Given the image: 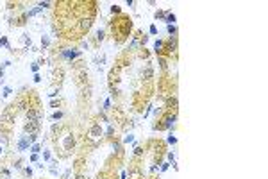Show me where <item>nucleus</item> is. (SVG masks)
<instances>
[{
    "mask_svg": "<svg viewBox=\"0 0 268 179\" xmlns=\"http://www.w3.org/2000/svg\"><path fill=\"white\" fill-rule=\"evenodd\" d=\"M107 29H109V36L113 38V41L116 45H122L127 41V38L132 32V20H131V16L122 13L120 16H115V18L109 20Z\"/></svg>",
    "mask_w": 268,
    "mask_h": 179,
    "instance_id": "nucleus-1",
    "label": "nucleus"
},
{
    "mask_svg": "<svg viewBox=\"0 0 268 179\" xmlns=\"http://www.w3.org/2000/svg\"><path fill=\"white\" fill-rule=\"evenodd\" d=\"M102 134H104V131H102L100 124H93L91 127L88 129V133H86V138H88L89 142H95V140H99V138H102Z\"/></svg>",
    "mask_w": 268,
    "mask_h": 179,
    "instance_id": "nucleus-2",
    "label": "nucleus"
},
{
    "mask_svg": "<svg viewBox=\"0 0 268 179\" xmlns=\"http://www.w3.org/2000/svg\"><path fill=\"white\" fill-rule=\"evenodd\" d=\"M43 117H45V113H43V109L39 108V109H27L25 111V118H27V122H41L43 120Z\"/></svg>",
    "mask_w": 268,
    "mask_h": 179,
    "instance_id": "nucleus-3",
    "label": "nucleus"
},
{
    "mask_svg": "<svg viewBox=\"0 0 268 179\" xmlns=\"http://www.w3.org/2000/svg\"><path fill=\"white\" fill-rule=\"evenodd\" d=\"M39 129H41V122H25V125H23V133L25 134H34V133H39Z\"/></svg>",
    "mask_w": 268,
    "mask_h": 179,
    "instance_id": "nucleus-4",
    "label": "nucleus"
},
{
    "mask_svg": "<svg viewBox=\"0 0 268 179\" xmlns=\"http://www.w3.org/2000/svg\"><path fill=\"white\" fill-rule=\"evenodd\" d=\"M104 38H105V31H102V29H97L95 31V34L89 38V41H91V45L97 48V47H100V43L104 41Z\"/></svg>",
    "mask_w": 268,
    "mask_h": 179,
    "instance_id": "nucleus-5",
    "label": "nucleus"
},
{
    "mask_svg": "<svg viewBox=\"0 0 268 179\" xmlns=\"http://www.w3.org/2000/svg\"><path fill=\"white\" fill-rule=\"evenodd\" d=\"M29 145H30V142H29V136L25 134V136H22L20 140H18V143H16V149H18L20 152H23V151H27V149H29Z\"/></svg>",
    "mask_w": 268,
    "mask_h": 179,
    "instance_id": "nucleus-6",
    "label": "nucleus"
},
{
    "mask_svg": "<svg viewBox=\"0 0 268 179\" xmlns=\"http://www.w3.org/2000/svg\"><path fill=\"white\" fill-rule=\"evenodd\" d=\"M50 174L52 176H57L59 174V163L55 159H50Z\"/></svg>",
    "mask_w": 268,
    "mask_h": 179,
    "instance_id": "nucleus-7",
    "label": "nucleus"
},
{
    "mask_svg": "<svg viewBox=\"0 0 268 179\" xmlns=\"http://www.w3.org/2000/svg\"><path fill=\"white\" fill-rule=\"evenodd\" d=\"M163 43H165V39H156V43H154V52H156V54L161 52V48H163Z\"/></svg>",
    "mask_w": 268,
    "mask_h": 179,
    "instance_id": "nucleus-8",
    "label": "nucleus"
},
{
    "mask_svg": "<svg viewBox=\"0 0 268 179\" xmlns=\"http://www.w3.org/2000/svg\"><path fill=\"white\" fill-rule=\"evenodd\" d=\"M22 41H23V45H25V48H29V47L32 45V39H30L29 34H23V36H22Z\"/></svg>",
    "mask_w": 268,
    "mask_h": 179,
    "instance_id": "nucleus-9",
    "label": "nucleus"
},
{
    "mask_svg": "<svg viewBox=\"0 0 268 179\" xmlns=\"http://www.w3.org/2000/svg\"><path fill=\"white\" fill-rule=\"evenodd\" d=\"M48 47H50V39H48V36H41V48L47 50Z\"/></svg>",
    "mask_w": 268,
    "mask_h": 179,
    "instance_id": "nucleus-10",
    "label": "nucleus"
},
{
    "mask_svg": "<svg viewBox=\"0 0 268 179\" xmlns=\"http://www.w3.org/2000/svg\"><path fill=\"white\" fill-rule=\"evenodd\" d=\"M154 16H156V20H163V22H165L166 11H163V9H157V11H156V14H154Z\"/></svg>",
    "mask_w": 268,
    "mask_h": 179,
    "instance_id": "nucleus-11",
    "label": "nucleus"
},
{
    "mask_svg": "<svg viewBox=\"0 0 268 179\" xmlns=\"http://www.w3.org/2000/svg\"><path fill=\"white\" fill-rule=\"evenodd\" d=\"M111 14H116V16H120V14H122V7H120L118 4L111 5Z\"/></svg>",
    "mask_w": 268,
    "mask_h": 179,
    "instance_id": "nucleus-12",
    "label": "nucleus"
},
{
    "mask_svg": "<svg viewBox=\"0 0 268 179\" xmlns=\"http://www.w3.org/2000/svg\"><path fill=\"white\" fill-rule=\"evenodd\" d=\"M30 152L32 154H39V152H41V145H39V143H32L30 145Z\"/></svg>",
    "mask_w": 268,
    "mask_h": 179,
    "instance_id": "nucleus-13",
    "label": "nucleus"
},
{
    "mask_svg": "<svg viewBox=\"0 0 268 179\" xmlns=\"http://www.w3.org/2000/svg\"><path fill=\"white\" fill-rule=\"evenodd\" d=\"M166 31L170 36H177V27L175 25H166Z\"/></svg>",
    "mask_w": 268,
    "mask_h": 179,
    "instance_id": "nucleus-14",
    "label": "nucleus"
},
{
    "mask_svg": "<svg viewBox=\"0 0 268 179\" xmlns=\"http://www.w3.org/2000/svg\"><path fill=\"white\" fill-rule=\"evenodd\" d=\"M0 47H5L7 50H11V45L7 41V38H0Z\"/></svg>",
    "mask_w": 268,
    "mask_h": 179,
    "instance_id": "nucleus-15",
    "label": "nucleus"
},
{
    "mask_svg": "<svg viewBox=\"0 0 268 179\" xmlns=\"http://www.w3.org/2000/svg\"><path fill=\"white\" fill-rule=\"evenodd\" d=\"M63 117H64V113H63V111H55V113H54V115H52L50 118H52V120H61Z\"/></svg>",
    "mask_w": 268,
    "mask_h": 179,
    "instance_id": "nucleus-16",
    "label": "nucleus"
},
{
    "mask_svg": "<svg viewBox=\"0 0 268 179\" xmlns=\"http://www.w3.org/2000/svg\"><path fill=\"white\" fill-rule=\"evenodd\" d=\"M168 168H170V163H168V161H163V163H161V167H159V172H166Z\"/></svg>",
    "mask_w": 268,
    "mask_h": 179,
    "instance_id": "nucleus-17",
    "label": "nucleus"
},
{
    "mask_svg": "<svg viewBox=\"0 0 268 179\" xmlns=\"http://www.w3.org/2000/svg\"><path fill=\"white\" fill-rule=\"evenodd\" d=\"M11 93H13V90H11L9 86H5V88H4V93H2V97H4V99H7V97H9Z\"/></svg>",
    "mask_w": 268,
    "mask_h": 179,
    "instance_id": "nucleus-18",
    "label": "nucleus"
},
{
    "mask_svg": "<svg viewBox=\"0 0 268 179\" xmlns=\"http://www.w3.org/2000/svg\"><path fill=\"white\" fill-rule=\"evenodd\" d=\"M43 159H45V161H50V159H52L50 151H43Z\"/></svg>",
    "mask_w": 268,
    "mask_h": 179,
    "instance_id": "nucleus-19",
    "label": "nucleus"
},
{
    "mask_svg": "<svg viewBox=\"0 0 268 179\" xmlns=\"http://www.w3.org/2000/svg\"><path fill=\"white\" fill-rule=\"evenodd\" d=\"M23 174H25L27 177H32V168L30 167H25V168H23Z\"/></svg>",
    "mask_w": 268,
    "mask_h": 179,
    "instance_id": "nucleus-20",
    "label": "nucleus"
},
{
    "mask_svg": "<svg viewBox=\"0 0 268 179\" xmlns=\"http://www.w3.org/2000/svg\"><path fill=\"white\" fill-rule=\"evenodd\" d=\"M30 70H32V72H34V74H38V70H39V64H38V61H36V63H32V64H30Z\"/></svg>",
    "mask_w": 268,
    "mask_h": 179,
    "instance_id": "nucleus-21",
    "label": "nucleus"
},
{
    "mask_svg": "<svg viewBox=\"0 0 268 179\" xmlns=\"http://www.w3.org/2000/svg\"><path fill=\"white\" fill-rule=\"evenodd\" d=\"M132 140H134V136H132V134H131V133H129V134H127V136H125V138H124V143H131V142H132Z\"/></svg>",
    "mask_w": 268,
    "mask_h": 179,
    "instance_id": "nucleus-22",
    "label": "nucleus"
},
{
    "mask_svg": "<svg viewBox=\"0 0 268 179\" xmlns=\"http://www.w3.org/2000/svg\"><path fill=\"white\" fill-rule=\"evenodd\" d=\"M61 104H63V100H52L50 102V108H59Z\"/></svg>",
    "mask_w": 268,
    "mask_h": 179,
    "instance_id": "nucleus-23",
    "label": "nucleus"
},
{
    "mask_svg": "<svg viewBox=\"0 0 268 179\" xmlns=\"http://www.w3.org/2000/svg\"><path fill=\"white\" fill-rule=\"evenodd\" d=\"M149 32H150V34H157V25H154V23H152L150 29H149Z\"/></svg>",
    "mask_w": 268,
    "mask_h": 179,
    "instance_id": "nucleus-24",
    "label": "nucleus"
},
{
    "mask_svg": "<svg viewBox=\"0 0 268 179\" xmlns=\"http://www.w3.org/2000/svg\"><path fill=\"white\" fill-rule=\"evenodd\" d=\"M168 143H172V145H175V143H177V138H175L173 134H170V136H168Z\"/></svg>",
    "mask_w": 268,
    "mask_h": 179,
    "instance_id": "nucleus-25",
    "label": "nucleus"
},
{
    "mask_svg": "<svg viewBox=\"0 0 268 179\" xmlns=\"http://www.w3.org/2000/svg\"><path fill=\"white\" fill-rule=\"evenodd\" d=\"M38 159H39L38 154H32V156H30V163H38Z\"/></svg>",
    "mask_w": 268,
    "mask_h": 179,
    "instance_id": "nucleus-26",
    "label": "nucleus"
},
{
    "mask_svg": "<svg viewBox=\"0 0 268 179\" xmlns=\"http://www.w3.org/2000/svg\"><path fill=\"white\" fill-rule=\"evenodd\" d=\"M34 83H41V75L39 74H34Z\"/></svg>",
    "mask_w": 268,
    "mask_h": 179,
    "instance_id": "nucleus-27",
    "label": "nucleus"
},
{
    "mask_svg": "<svg viewBox=\"0 0 268 179\" xmlns=\"http://www.w3.org/2000/svg\"><path fill=\"white\" fill-rule=\"evenodd\" d=\"M75 179H86L84 174H75Z\"/></svg>",
    "mask_w": 268,
    "mask_h": 179,
    "instance_id": "nucleus-28",
    "label": "nucleus"
},
{
    "mask_svg": "<svg viewBox=\"0 0 268 179\" xmlns=\"http://www.w3.org/2000/svg\"><path fill=\"white\" fill-rule=\"evenodd\" d=\"M0 154H4V147H2V145H0Z\"/></svg>",
    "mask_w": 268,
    "mask_h": 179,
    "instance_id": "nucleus-29",
    "label": "nucleus"
}]
</instances>
